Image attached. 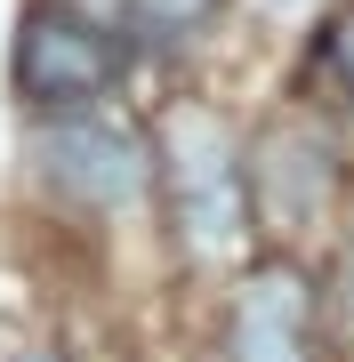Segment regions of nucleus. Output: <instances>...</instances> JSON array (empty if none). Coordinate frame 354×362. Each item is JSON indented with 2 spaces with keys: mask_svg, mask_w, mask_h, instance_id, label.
<instances>
[{
  "mask_svg": "<svg viewBox=\"0 0 354 362\" xmlns=\"http://www.w3.org/2000/svg\"><path fill=\"white\" fill-rule=\"evenodd\" d=\"M16 362H57V354H16Z\"/></svg>",
  "mask_w": 354,
  "mask_h": 362,
  "instance_id": "6e6552de",
  "label": "nucleus"
},
{
  "mask_svg": "<svg viewBox=\"0 0 354 362\" xmlns=\"http://www.w3.org/2000/svg\"><path fill=\"white\" fill-rule=\"evenodd\" d=\"M266 8H282V16H290V8H306V0H266Z\"/></svg>",
  "mask_w": 354,
  "mask_h": 362,
  "instance_id": "0eeeda50",
  "label": "nucleus"
},
{
  "mask_svg": "<svg viewBox=\"0 0 354 362\" xmlns=\"http://www.w3.org/2000/svg\"><path fill=\"white\" fill-rule=\"evenodd\" d=\"M33 161H40V177L65 202H81V209H121V202H137L145 185H153V153H145L129 129L97 121V113H65L57 129H40Z\"/></svg>",
  "mask_w": 354,
  "mask_h": 362,
  "instance_id": "7ed1b4c3",
  "label": "nucleus"
},
{
  "mask_svg": "<svg viewBox=\"0 0 354 362\" xmlns=\"http://www.w3.org/2000/svg\"><path fill=\"white\" fill-rule=\"evenodd\" d=\"M170 209H177L185 250H201V258H218V250L242 242L249 161L234 153V137H225L210 113H194V121L170 129Z\"/></svg>",
  "mask_w": 354,
  "mask_h": 362,
  "instance_id": "f03ea898",
  "label": "nucleus"
},
{
  "mask_svg": "<svg viewBox=\"0 0 354 362\" xmlns=\"http://www.w3.org/2000/svg\"><path fill=\"white\" fill-rule=\"evenodd\" d=\"M322 73H330V81H338V97L354 105V8H346V16H338V25H330V33H322Z\"/></svg>",
  "mask_w": 354,
  "mask_h": 362,
  "instance_id": "423d86ee",
  "label": "nucleus"
},
{
  "mask_svg": "<svg viewBox=\"0 0 354 362\" xmlns=\"http://www.w3.org/2000/svg\"><path fill=\"white\" fill-rule=\"evenodd\" d=\"M121 8H129V25L153 40V49H177V40H194L218 16V0H121Z\"/></svg>",
  "mask_w": 354,
  "mask_h": 362,
  "instance_id": "39448f33",
  "label": "nucleus"
},
{
  "mask_svg": "<svg viewBox=\"0 0 354 362\" xmlns=\"http://www.w3.org/2000/svg\"><path fill=\"white\" fill-rule=\"evenodd\" d=\"M314 346V290L298 266H258L234 298V330L225 354L234 362H306Z\"/></svg>",
  "mask_w": 354,
  "mask_h": 362,
  "instance_id": "20e7f679",
  "label": "nucleus"
},
{
  "mask_svg": "<svg viewBox=\"0 0 354 362\" xmlns=\"http://www.w3.org/2000/svg\"><path fill=\"white\" fill-rule=\"evenodd\" d=\"M121 65H129V40H113L105 16L73 8V0L25 8V33H16V89H25L33 105L89 113V105L121 81Z\"/></svg>",
  "mask_w": 354,
  "mask_h": 362,
  "instance_id": "f257e3e1",
  "label": "nucleus"
}]
</instances>
